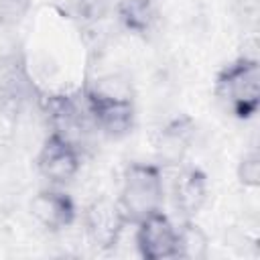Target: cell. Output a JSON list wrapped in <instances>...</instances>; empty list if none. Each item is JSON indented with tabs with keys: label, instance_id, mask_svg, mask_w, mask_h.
I'll list each match as a JSON object with an SVG mask.
<instances>
[{
	"label": "cell",
	"instance_id": "cell-11",
	"mask_svg": "<svg viewBox=\"0 0 260 260\" xmlns=\"http://www.w3.org/2000/svg\"><path fill=\"white\" fill-rule=\"evenodd\" d=\"M77 2H79V12L87 20H95V18L104 16V12L110 8L112 0H77Z\"/></svg>",
	"mask_w": 260,
	"mask_h": 260
},
{
	"label": "cell",
	"instance_id": "cell-6",
	"mask_svg": "<svg viewBox=\"0 0 260 260\" xmlns=\"http://www.w3.org/2000/svg\"><path fill=\"white\" fill-rule=\"evenodd\" d=\"M32 213L37 215V219L43 225H47L51 230H59V228H63V225H67L71 221V217H73V203L63 193L45 191V193L35 197Z\"/></svg>",
	"mask_w": 260,
	"mask_h": 260
},
{
	"label": "cell",
	"instance_id": "cell-5",
	"mask_svg": "<svg viewBox=\"0 0 260 260\" xmlns=\"http://www.w3.org/2000/svg\"><path fill=\"white\" fill-rule=\"evenodd\" d=\"M79 167V158L73 142L65 140L59 134H53L39 156V169L51 181H69Z\"/></svg>",
	"mask_w": 260,
	"mask_h": 260
},
{
	"label": "cell",
	"instance_id": "cell-10",
	"mask_svg": "<svg viewBox=\"0 0 260 260\" xmlns=\"http://www.w3.org/2000/svg\"><path fill=\"white\" fill-rule=\"evenodd\" d=\"M205 250V240L203 236L191 228V230H185V232H179V250H177V256H201Z\"/></svg>",
	"mask_w": 260,
	"mask_h": 260
},
{
	"label": "cell",
	"instance_id": "cell-3",
	"mask_svg": "<svg viewBox=\"0 0 260 260\" xmlns=\"http://www.w3.org/2000/svg\"><path fill=\"white\" fill-rule=\"evenodd\" d=\"M85 104L91 114L93 126L104 130L108 136H122L130 130L134 116L130 100L104 91H89L85 95Z\"/></svg>",
	"mask_w": 260,
	"mask_h": 260
},
{
	"label": "cell",
	"instance_id": "cell-8",
	"mask_svg": "<svg viewBox=\"0 0 260 260\" xmlns=\"http://www.w3.org/2000/svg\"><path fill=\"white\" fill-rule=\"evenodd\" d=\"M120 18L126 28L134 32H148L156 22V8L152 0H122Z\"/></svg>",
	"mask_w": 260,
	"mask_h": 260
},
{
	"label": "cell",
	"instance_id": "cell-1",
	"mask_svg": "<svg viewBox=\"0 0 260 260\" xmlns=\"http://www.w3.org/2000/svg\"><path fill=\"white\" fill-rule=\"evenodd\" d=\"M217 95L240 118H248L258 108L260 95V71L258 63L242 59L232 63L217 79Z\"/></svg>",
	"mask_w": 260,
	"mask_h": 260
},
{
	"label": "cell",
	"instance_id": "cell-7",
	"mask_svg": "<svg viewBox=\"0 0 260 260\" xmlns=\"http://www.w3.org/2000/svg\"><path fill=\"white\" fill-rule=\"evenodd\" d=\"M175 203L183 213H195L205 199V181L199 173L187 171L175 181Z\"/></svg>",
	"mask_w": 260,
	"mask_h": 260
},
{
	"label": "cell",
	"instance_id": "cell-12",
	"mask_svg": "<svg viewBox=\"0 0 260 260\" xmlns=\"http://www.w3.org/2000/svg\"><path fill=\"white\" fill-rule=\"evenodd\" d=\"M258 175H260V162H258V156L252 154V156H248V158L242 162L240 177H242L244 183H248V185H256V183H258Z\"/></svg>",
	"mask_w": 260,
	"mask_h": 260
},
{
	"label": "cell",
	"instance_id": "cell-4",
	"mask_svg": "<svg viewBox=\"0 0 260 260\" xmlns=\"http://www.w3.org/2000/svg\"><path fill=\"white\" fill-rule=\"evenodd\" d=\"M136 240L142 256L152 260L177 256V250H179V232L158 211L140 219Z\"/></svg>",
	"mask_w": 260,
	"mask_h": 260
},
{
	"label": "cell",
	"instance_id": "cell-2",
	"mask_svg": "<svg viewBox=\"0 0 260 260\" xmlns=\"http://www.w3.org/2000/svg\"><path fill=\"white\" fill-rule=\"evenodd\" d=\"M160 201H162V183L158 173L152 167H144V165L130 167L120 197L122 211L130 219L140 221L150 213L158 211Z\"/></svg>",
	"mask_w": 260,
	"mask_h": 260
},
{
	"label": "cell",
	"instance_id": "cell-9",
	"mask_svg": "<svg viewBox=\"0 0 260 260\" xmlns=\"http://www.w3.org/2000/svg\"><path fill=\"white\" fill-rule=\"evenodd\" d=\"M116 228H118V215L116 211L108 209V207H98L91 213V221H89V230L93 234V238L98 242H112L116 238Z\"/></svg>",
	"mask_w": 260,
	"mask_h": 260
}]
</instances>
